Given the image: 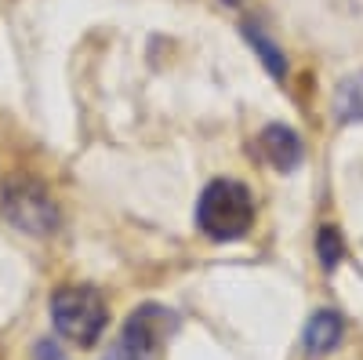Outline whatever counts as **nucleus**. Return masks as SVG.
Segmentation results:
<instances>
[{"label": "nucleus", "instance_id": "obj_1", "mask_svg": "<svg viewBox=\"0 0 363 360\" xmlns=\"http://www.w3.org/2000/svg\"><path fill=\"white\" fill-rule=\"evenodd\" d=\"M196 222L211 240L244 236L255 222V204H251L247 186L233 182V178H215L196 204Z\"/></svg>", "mask_w": 363, "mask_h": 360}, {"label": "nucleus", "instance_id": "obj_2", "mask_svg": "<svg viewBox=\"0 0 363 360\" xmlns=\"http://www.w3.org/2000/svg\"><path fill=\"white\" fill-rule=\"evenodd\" d=\"M55 332L73 346H95L109 324V310L95 288H62L51 298Z\"/></svg>", "mask_w": 363, "mask_h": 360}, {"label": "nucleus", "instance_id": "obj_3", "mask_svg": "<svg viewBox=\"0 0 363 360\" xmlns=\"http://www.w3.org/2000/svg\"><path fill=\"white\" fill-rule=\"evenodd\" d=\"M171 327L174 313H167L164 306H142L128 317L124 332H120L106 360H157V346L171 335Z\"/></svg>", "mask_w": 363, "mask_h": 360}, {"label": "nucleus", "instance_id": "obj_4", "mask_svg": "<svg viewBox=\"0 0 363 360\" xmlns=\"http://www.w3.org/2000/svg\"><path fill=\"white\" fill-rule=\"evenodd\" d=\"M4 215L29 236H48L58 226V207L51 204V197L29 182H18L4 193Z\"/></svg>", "mask_w": 363, "mask_h": 360}, {"label": "nucleus", "instance_id": "obj_5", "mask_svg": "<svg viewBox=\"0 0 363 360\" xmlns=\"http://www.w3.org/2000/svg\"><path fill=\"white\" fill-rule=\"evenodd\" d=\"M258 149H262V157L277 168V171H291L298 160H301V142L291 128L284 124H269L258 138Z\"/></svg>", "mask_w": 363, "mask_h": 360}, {"label": "nucleus", "instance_id": "obj_6", "mask_svg": "<svg viewBox=\"0 0 363 360\" xmlns=\"http://www.w3.org/2000/svg\"><path fill=\"white\" fill-rule=\"evenodd\" d=\"M342 332H345V324H342L338 313H330V310L316 313V317L306 324V335H301V339H306V353H309V356H323V353H330V349H338Z\"/></svg>", "mask_w": 363, "mask_h": 360}, {"label": "nucleus", "instance_id": "obj_7", "mask_svg": "<svg viewBox=\"0 0 363 360\" xmlns=\"http://www.w3.org/2000/svg\"><path fill=\"white\" fill-rule=\"evenodd\" d=\"M338 116L345 120V124H352V120H363V73L345 80L338 87V102H335Z\"/></svg>", "mask_w": 363, "mask_h": 360}, {"label": "nucleus", "instance_id": "obj_8", "mask_svg": "<svg viewBox=\"0 0 363 360\" xmlns=\"http://www.w3.org/2000/svg\"><path fill=\"white\" fill-rule=\"evenodd\" d=\"M244 33H247V40H251V44L258 48L262 62H265V70H269L272 77H284V73H287V62H284V55H280L277 48H272V44H269V40H265V37L258 33V26H251V22H247V26H244Z\"/></svg>", "mask_w": 363, "mask_h": 360}, {"label": "nucleus", "instance_id": "obj_9", "mask_svg": "<svg viewBox=\"0 0 363 360\" xmlns=\"http://www.w3.org/2000/svg\"><path fill=\"white\" fill-rule=\"evenodd\" d=\"M316 251H320L323 269H335V266L342 262V255H345L342 233H338V229H330V226H323V229H320V240H316Z\"/></svg>", "mask_w": 363, "mask_h": 360}, {"label": "nucleus", "instance_id": "obj_10", "mask_svg": "<svg viewBox=\"0 0 363 360\" xmlns=\"http://www.w3.org/2000/svg\"><path fill=\"white\" fill-rule=\"evenodd\" d=\"M225 4H240V0H225Z\"/></svg>", "mask_w": 363, "mask_h": 360}]
</instances>
